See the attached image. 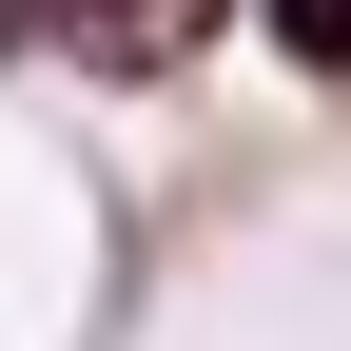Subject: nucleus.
Masks as SVG:
<instances>
[{
    "label": "nucleus",
    "instance_id": "nucleus-2",
    "mask_svg": "<svg viewBox=\"0 0 351 351\" xmlns=\"http://www.w3.org/2000/svg\"><path fill=\"white\" fill-rule=\"evenodd\" d=\"M254 39H274L293 78H351V0H254Z\"/></svg>",
    "mask_w": 351,
    "mask_h": 351
},
{
    "label": "nucleus",
    "instance_id": "nucleus-1",
    "mask_svg": "<svg viewBox=\"0 0 351 351\" xmlns=\"http://www.w3.org/2000/svg\"><path fill=\"white\" fill-rule=\"evenodd\" d=\"M215 20L234 0H0V59H98L117 98H156V78H195Z\"/></svg>",
    "mask_w": 351,
    "mask_h": 351
}]
</instances>
